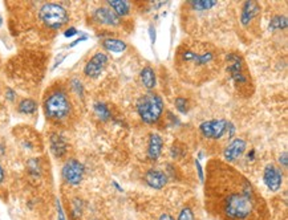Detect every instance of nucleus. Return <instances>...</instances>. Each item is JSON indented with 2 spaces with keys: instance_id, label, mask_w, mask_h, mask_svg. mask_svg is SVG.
<instances>
[{
  "instance_id": "32",
  "label": "nucleus",
  "mask_w": 288,
  "mask_h": 220,
  "mask_svg": "<svg viewBox=\"0 0 288 220\" xmlns=\"http://www.w3.org/2000/svg\"><path fill=\"white\" fill-rule=\"evenodd\" d=\"M279 163H280V165H283V167H287V165H288L287 151H284V153H283V155H280V158H279Z\"/></svg>"
},
{
  "instance_id": "13",
  "label": "nucleus",
  "mask_w": 288,
  "mask_h": 220,
  "mask_svg": "<svg viewBox=\"0 0 288 220\" xmlns=\"http://www.w3.org/2000/svg\"><path fill=\"white\" fill-rule=\"evenodd\" d=\"M260 6L256 2H244L240 10V23L243 27H248L256 17L259 16Z\"/></svg>"
},
{
  "instance_id": "14",
  "label": "nucleus",
  "mask_w": 288,
  "mask_h": 220,
  "mask_svg": "<svg viewBox=\"0 0 288 220\" xmlns=\"http://www.w3.org/2000/svg\"><path fill=\"white\" fill-rule=\"evenodd\" d=\"M144 179L147 186H150L151 188H156V190H161L167 183V175L161 170H147L145 172Z\"/></svg>"
},
{
  "instance_id": "6",
  "label": "nucleus",
  "mask_w": 288,
  "mask_h": 220,
  "mask_svg": "<svg viewBox=\"0 0 288 220\" xmlns=\"http://www.w3.org/2000/svg\"><path fill=\"white\" fill-rule=\"evenodd\" d=\"M39 19L52 31L63 28L68 23V12L64 7L56 3H45L39 10Z\"/></svg>"
},
{
  "instance_id": "11",
  "label": "nucleus",
  "mask_w": 288,
  "mask_h": 220,
  "mask_svg": "<svg viewBox=\"0 0 288 220\" xmlns=\"http://www.w3.org/2000/svg\"><path fill=\"white\" fill-rule=\"evenodd\" d=\"M93 20L101 26L106 27H119L121 24V17H119L113 12L109 7H99L94 12H93Z\"/></svg>"
},
{
  "instance_id": "22",
  "label": "nucleus",
  "mask_w": 288,
  "mask_h": 220,
  "mask_svg": "<svg viewBox=\"0 0 288 220\" xmlns=\"http://www.w3.org/2000/svg\"><path fill=\"white\" fill-rule=\"evenodd\" d=\"M37 110V104L32 98H24L19 104V112L23 114H33Z\"/></svg>"
},
{
  "instance_id": "24",
  "label": "nucleus",
  "mask_w": 288,
  "mask_h": 220,
  "mask_svg": "<svg viewBox=\"0 0 288 220\" xmlns=\"http://www.w3.org/2000/svg\"><path fill=\"white\" fill-rule=\"evenodd\" d=\"M174 104H176L177 110H180L181 113H186V112H187V110H189V105H187V99H186L185 97H177L176 101H174Z\"/></svg>"
},
{
  "instance_id": "38",
  "label": "nucleus",
  "mask_w": 288,
  "mask_h": 220,
  "mask_svg": "<svg viewBox=\"0 0 288 220\" xmlns=\"http://www.w3.org/2000/svg\"><path fill=\"white\" fill-rule=\"evenodd\" d=\"M2 24H3V17H2V15H0V27H2Z\"/></svg>"
},
{
  "instance_id": "20",
  "label": "nucleus",
  "mask_w": 288,
  "mask_h": 220,
  "mask_svg": "<svg viewBox=\"0 0 288 220\" xmlns=\"http://www.w3.org/2000/svg\"><path fill=\"white\" fill-rule=\"evenodd\" d=\"M187 6H189L193 11L203 12V11L213 10L214 7L218 6V2H215V0H191V2L187 3Z\"/></svg>"
},
{
  "instance_id": "4",
  "label": "nucleus",
  "mask_w": 288,
  "mask_h": 220,
  "mask_svg": "<svg viewBox=\"0 0 288 220\" xmlns=\"http://www.w3.org/2000/svg\"><path fill=\"white\" fill-rule=\"evenodd\" d=\"M226 64H227V72L230 74L231 80L234 83L240 93H248L250 88L253 86L251 83L250 72L247 69V65L244 63V58L238 52H230L226 56Z\"/></svg>"
},
{
  "instance_id": "21",
  "label": "nucleus",
  "mask_w": 288,
  "mask_h": 220,
  "mask_svg": "<svg viewBox=\"0 0 288 220\" xmlns=\"http://www.w3.org/2000/svg\"><path fill=\"white\" fill-rule=\"evenodd\" d=\"M94 113H96L97 118L101 119V121H108L109 118H112V112H110V109L104 102L94 104Z\"/></svg>"
},
{
  "instance_id": "26",
  "label": "nucleus",
  "mask_w": 288,
  "mask_h": 220,
  "mask_svg": "<svg viewBox=\"0 0 288 220\" xmlns=\"http://www.w3.org/2000/svg\"><path fill=\"white\" fill-rule=\"evenodd\" d=\"M178 220H194V212L190 207H185L181 210L178 215Z\"/></svg>"
},
{
  "instance_id": "29",
  "label": "nucleus",
  "mask_w": 288,
  "mask_h": 220,
  "mask_svg": "<svg viewBox=\"0 0 288 220\" xmlns=\"http://www.w3.org/2000/svg\"><path fill=\"white\" fill-rule=\"evenodd\" d=\"M196 166H197V171H198L199 181H201L202 183H205V174H203V170H202L201 163H199V161H198V159L196 161Z\"/></svg>"
},
{
  "instance_id": "17",
  "label": "nucleus",
  "mask_w": 288,
  "mask_h": 220,
  "mask_svg": "<svg viewBox=\"0 0 288 220\" xmlns=\"http://www.w3.org/2000/svg\"><path fill=\"white\" fill-rule=\"evenodd\" d=\"M103 47L108 52H112V53H122V52H125L126 48H128L125 42L114 37H109L106 40H104Z\"/></svg>"
},
{
  "instance_id": "27",
  "label": "nucleus",
  "mask_w": 288,
  "mask_h": 220,
  "mask_svg": "<svg viewBox=\"0 0 288 220\" xmlns=\"http://www.w3.org/2000/svg\"><path fill=\"white\" fill-rule=\"evenodd\" d=\"M71 86L72 89L76 92V94L79 97H83L84 94V88H83V84L80 83V80H77V78H73V80L71 81Z\"/></svg>"
},
{
  "instance_id": "8",
  "label": "nucleus",
  "mask_w": 288,
  "mask_h": 220,
  "mask_svg": "<svg viewBox=\"0 0 288 220\" xmlns=\"http://www.w3.org/2000/svg\"><path fill=\"white\" fill-rule=\"evenodd\" d=\"M228 124L227 119H210L199 125V131L207 139H219L227 133Z\"/></svg>"
},
{
  "instance_id": "2",
  "label": "nucleus",
  "mask_w": 288,
  "mask_h": 220,
  "mask_svg": "<svg viewBox=\"0 0 288 220\" xmlns=\"http://www.w3.org/2000/svg\"><path fill=\"white\" fill-rule=\"evenodd\" d=\"M174 64L183 80L201 84L219 69V52L207 43L185 42L177 49Z\"/></svg>"
},
{
  "instance_id": "3",
  "label": "nucleus",
  "mask_w": 288,
  "mask_h": 220,
  "mask_svg": "<svg viewBox=\"0 0 288 220\" xmlns=\"http://www.w3.org/2000/svg\"><path fill=\"white\" fill-rule=\"evenodd\" d=\"M44 113L47 118L56 124H63L72 114V101L67 90L61 86H54L44 97Z\"/></svg>"
},
{
  "instance_id": "10",
  "label": "nucleus",
  "mask_w": 288,
  "mask_h": 220,
  "mask_svg": "<svg viewBox=\"0 0 288 220\" xmlns=\"http://www.w3.org/2000/svg\"><path fill=\"white\" fill-rule=\"evenodd\" d=\"M263 182L271 192H276L280 190L283 185V172L275 165L268 163L263 171Z\"/></svg>"
},
{
  "instance_id": "31",
  "label": "nucleus",
  "mask_w": 288,
  "mask_h": 220,
  "mask_svg": "<svg viewBox=\"0 0 288 220\" xmlns=\"http://www.w3.org/2000/svg\"><path fill=\"white\" fill-rule=\"evenodd\" d=\"M149 36H150V42L151 44H156V37H157V35H156V28H154L153 26L149 27Z\"/></svg>"
},
{
  "instance_id": "16",
  "label": "nucleus",
  "mask_w": 288,
  "mask_h": 220,
  "mask_svg": "<svg viewBox=\"0 0 288 220\" xmlns=\"http://www.w3.org/2000/svg\"><path fill=\"white\" fill-rule=\"evenodd\" d=\"M49 145H51V151L56 158H63L68 151V144L64 135L60 133H53L49 137Z\"/></svg>"
},
{
  "instance_id": "19",
  "label": "nucleus",
  "mask_w": 288,
  "mask_h": 220,
  "mask_svg": "<svg viewBox=\"0 0 288 220\" xmlns=\"http://www.w3.org/2000/svg\"><path fill=\"white\" fill-rule=\"evenodd\" d=\"M108 7L119 17L126 16L130 12V4L128 2H124V0H110V2H108Z\"/></svg>"
},
{
  "instance_id": "33",
  "label": "nucleus",
  "mask_w": 288,
  "mask_h": 220,
  "mask_svg": "<svg viewBox=\"0 0 288 220\" xmlns=\"http://www.w3.org/2000/svg\"><path fill=\"white\" fill-rule=\"evenodd\" d=\"M15 96H16V93L13 92L11 88H7V98L10 99V101H13V99H15Z\"/></svg>"
},
{
  "instance_id": "1",
  "label": "nucleus",
  "mask_w": 288,
  "mask_h": 220,
  "mask_svg": "<svg viewBox=\"0 0 288 220\" xmlns=\"http://www.w3.org/2000/svg\"><path fill=\"white\" fill-rule=\"evenodd\" d=\"M206 206L218 220H267L268 210L253 183L230 163L212 159Z\"/></svg>"
},
{
  "instance_id": "15",
  "label": "nucleus",
  "mask_w": 288,
  "mask_h": 220,
  "mask_svg": "<svg viewBox=\"0 0 288 220\" xmlns=\"http://www.w3.org/2000/svg\"><path fill=\"white\" fill-rule=\"evenodd\" d=\"M163 147V139L160 134L153 133L149 135V142H147V158L149 161L154 162L160 158L161 153H162Z\"/></svg>"
},
{
  "instance_id": "37",
  "label": "nucleus",
  "mask_w": 288,
  "mask_h": 220,
  "mask_svg": "<svg viewBox=\"0 0 288 220\" xmlns=\"http://www.w3.org/2000/svg\"><path fill=\"white\" fill-rule=\"evenodd\" d=\"M113 185H114V187H116V188H117V190H119V191H122V188H121V187H120V186H119V185H117V182H113Z\"/></svg>"
},
{
  "instance_id": "23",
  "label": "nucleus",
  "mask_w": 288,
  "mask_h": 220,
  "mask_svg": "<svg viewBox=\"0 0 288 220\" xmlns=\"http://www.w3.org/2000/svg\"><path fill=\"white\" fill-rule=\"evenodd\" d=\"M270 28L274 29V31H278V29H285L287 28V17L284 15H276L271 19L270 22Z\"/></svg>"
},
{
  "instance_id": "34",
  "label": "nucleus",
  "mask_w": 288,
  "mask_h": 220,
  "mask_svg": "<svg viewBox=\"0 0 288 220\" xmlns=\"http://www.w3.org/2000/svg\"><path fill=\"white\" fill-rule=\"evenodd\" d=\"M88 38V36H83V37H80V38H77V40H74L73 43H72L71 45H69V47H76L77 44H79V43H81V42H85V40H87Z\"/></svg>"
},
{
  "instance_id": "9",
  "label": "nucleus",
  "mask_w": 288,
  "mask_h": 220,
  "mask_svg": "<svg viewBox=\"0 0 288 220\" xmlns=\"http://www.w3.org/2000/svg\"><path fill=\"white\" fill-rule=\"evenodd\" d=\"M108 64V54L104 52H97L89 58L85 67H84V74L90 78H96L100 74L103 73Z\"/></svg>"
},
{
  "instance_id": "35",
  "label": "nucleus",
  "mask_w": 288,
  "mask_h": 220,
  "mask_svg": "<svg viewBox=\"0 0 288 220\" xmlns=\"http://www.w3.org/2000/svg\"><path fill=\"white\" fill-rule=\"evenodd\" d=\"M158 220H174V217L170 214H162Z\"/></svg>"
},
{
  "instance_id": "28",
  "label": "nucleus",
  "mask_w": 288,
  "mask_h": 220,
  "mask_svg": "<svg viewBox=\"0 0 288 220\" xmlns=\"http://www.w3.org/2000/svg\"><path fill=\"white\" fill-rule=\"evenodd\" d=\"M56 208H57V217L59 220H67L65 219V214H64V210H63V207H61V203L60 201H56Z\"/></svg>"
},
{
  "instance_id": "18",
  "label": "nucleus",
  "mask_w": 288,
  "mask_h": 220,
  "mask_svg": "<svg viewBox=\"0 0 288 220\" xmlns=\"http://www.w3.org/2000/svg\"><path fill=\"white\" fill-rule=\"evenodd\" d=\"M140 77H141L142 84L146 89H154L157 85V76H156V72L151 67H145L141 70Z\"/></svg>"
},
{
  "instance_id": "12",
  "label": "nucleus",
  "mask_w": 288,
  "mask_h": 220,
  "mask_svg": "<svg viewBox=\"0 0 288 220\" xmlns=\"http://www.w3.org/2000/svg\"><path fill=\"white\" fill-rule=\"evenodd\" d=\"M246 147H247L246 141L242 139V138H235V139H233L223 151L224 161H226L227 163H233L235 162V161H238L240 156L244 154Z\"/></svg>"
},
{
  "instance_id": "25",
  "label": "nucleus",
  "mask_w": 288,
  "mask_h": 220,
  "mask_svg": "<svg viewBox=\"0 0 288 220\" xmlns=\"http://www.w3.org/2000/svg\"><path fill=\"white\" fill-rule=\"evenodd\" d=\"M81 212H83V203L77 199V201H74L73 203H72V217H73V219L80 217Z\"/></svg>"
},
{
  "instance_id": "36",
  "label": "nucleus",
  "mask_w": 288,
  "mask_h": 220,
  "mask_svg": "<svg viewBox=\"0 0 288 220\" xmlns=\"http://www.w3.org/2000/svg\"><path fill=\"white\" fill-rule=\"evenodd\" d=\"M4 181V169L2 167V165H0V183L3 182Z\"/></svg>"
},
{
  "instance_id": "7",
  "label": "nucleus",
  "mask_w": 288,
  "mask_h": 220,
  "mask_svg": "<svg viewBox=\"0 0 288 220\" xmlns=\"http://www.w3.org/2000/svg\"><path fill=\"white\" fill-rule=\"evenodd\" d=\"M84 174H85V167L83 163L77 159H69L65 162L63 166V171L61 175L64 182L68 183L69 186H79L84 179Z\"/></svg>"
},
{
  "instance_id": "5",
  "label": "nucleus",
  "mask_w": 288,
  "mask_h": 220,
  "mask_svg": "<svg viewBox=\"0 0 288 220\" xmlns=\"http://www.w3.org/2000/svg\"><path fill=\"white\" fill-rule=\"evenodd\" d=\"M137 113L145 124H156L162 117L165 104L160 94L149 93L140 97L137 101Z\"/></svg>"
},
{
  "instance_id": "30",
  "label": "nucleus",
  "mask_w": 288,
  "mask_h": 220,
  "mask_svg": "<svg viewBox=\"0 0 288 220\" xmlns=\"http://www.w3.org/2000/svg\"><path fill=\"white\" fill-rule=\"evenodd\" d=\"M79 33V31H77L74 27H71V28H68V29H65V32H64V36L65 37H73L74 35H77Z\"/></svg>"
}]
</instances>
